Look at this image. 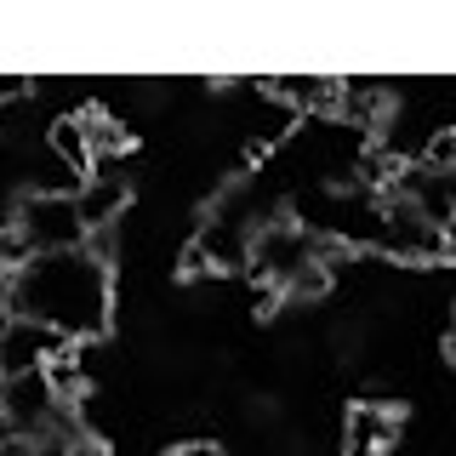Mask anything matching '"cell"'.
<instances>
[{
    "mask_svg": "<svg viewBox=\"0 0 456 456\" xmlns=\"http://www.w3.org/2000/svg\"><path fill=\"white\" fill-rule=\"evenodd\" d=\"M0 456H35V439L28 434H0Z\"/></svg>",
    "mask_w": 456,
    "mask_h": 456,
    "instance_id": "cell-8",
    "label": "cell"
},
{
    "mask_svg": "<svg viewBox=\"0 0 456 456\" xmlns=\"http://www.w3.org/2000/svg\"><path fill=\"white\" fill-rule=\"evenodd\" d=\"M57 405H69L57 394L52 370H23V377H0V434H35Z\"/></svg>",
    "mask_w": 456,
    "mask_h": 456,
    "instance_id": "cell-3",
    "label": "cell"
},
{
    "mask_svg": "<svg viewBox=\"0 0 456 456\" xmlns=\"http://www.w3.org/2000/svg\"><path fill=\"white\" fill-rule=\"evenodd\" d=\"M6 320H12V314H6V303H0V331H6Z\"/></svg>",
    "mask_w": 456,
    "mask_h": 456,
    "instance_id": "cell-11",
    "label": "cell"
},
{
    "mask_svg": "<svg viewBox=\"0 0 456 456\" xmlns=\"http://www.w3.org/2000/svg\"><path fill=\"white\" fill-rule=\"evenodd\" d=\"M92 456H97V451H92Z\"/></svg>",
    "mask_w": 456,
    "mask_h": 456,
    "instance_id": "cell-12",
    "label": "cell"
},
{
    "mask_svg": "<svg viewBox=\"0 0 456 456\" xmlns=\"http://www.w3.org/2000/svg\"><path fill=\"white\" fill-rule=\"evenodd\" d=\"M160 456H228V451L211 445V439H189V445H171V451H160Z\"/></svg>",
    "mask_w": 456,
    "mask_h": 456,
    "instance_id": "cell-7",
    "label": "cell"
},
{
    "mask_svg": "<svg viewBox=\"0 0 456 456\" xmlns=\"http://www.w3.org/2000/svg\"><path fill=\"white\" fill-rule=\"evenodd\" d=\"M365 240H370L382 256H394V263H411V268H434V263H445V256L456 251L445 228H434L428 217H417L411 206H399L394 194H377V200H370Z\"/></svg>",
    "mask_w": 456,
    "mask_h": 456,
    "instance_id": "cell-2",
    "label": "cell"
},
{
    "mask_svg": "<svg viewBox=\"0 0 456 456\" xmlns=\"http://www.w3.org/2000/svg\"><path fill=\"white\" fill-rule=\"evenodd\" d=\"M399 434H405V411L399 405H348V417H342V439H360V445H377V451H388L399 445Z\"/></svg>",
    "mask_w": 456,
    "mask_h": 456,
    "instance_id": "cell-5",
    "label": "cell"
},
{
    "mask_svg": "<svg viewBox=\"0 0 456 456\" xmlns=\"http://www.w3.org/2000/svg\"><path fill=\"white\" fill-rule=\"evenodd\" d=\"M342 456H388V451H377V445H360V439H342Z\"/></svg>",
    "mask_w": 456,
    "mask_h": 456,
    "instance_id": "cell-9",
    "label": "cell"
},
{
    "mask_svg": "<svg viewBox=\"0 0 456 456\" xmlns=\"http://www.w3.org/2000/svg\"><path fill=\"white\" fill-rule=\"evenodd\" d=\"M6 314L12 320L46 325V331H57L69 348L103 337L109 314H114L109 256L92 251V246L23 256V263L12 268V285H6Z\"/></svg>",
    "mask_w": 456,
    "mask_h": 456,
    "instance_id": "cell-1",
    "label": "cell"
},
{
    "mask_svg": "<svg viewBox=\"0 0 456 456\" xmlns=\"http://www.w3.org/2000/svg\"><path fill=\"white\" fill-rule=\"evenodd\" d=\"M337 86L342 80H331V75H280L274 80V103H285V109H297V114H331L337 109Z\"/></svg>",
    "mask_w": 456,
    "mask_h": 456,
    "instance_id": "cell-6",
    "label": "cell"
},
{
    "mask_svg": "<svg viewBox=\"0 0 456 456\" xmlns=\"http://www.w3.org/2000/svg\"><path fill=\"white\" fill-rule=\"evenodd\" d=\"M445 354H451V365H456V314H451V331H445Z\"/></svg>",
    "mask_w": 456,
    "mask_h": 456,
    "instance_id": "cell-10",
    "label": "cell"
},
{
    "mask_svg": "<svg viewBox=\"0 0 456 456\" xmlns=\"http://www.w3.org/2000/svg\"><path fill=\"white\" fill-rule=\"evenodd\" d=\"M69 354V342L46 331V325L35 320H6V331H0V377H23V370H46Z\"/></svg>",
    "mask_w": 456,
    "mask_h": 456,
    "instance_id": "cell-4",
    "label": "cell"
}]
</instances>
